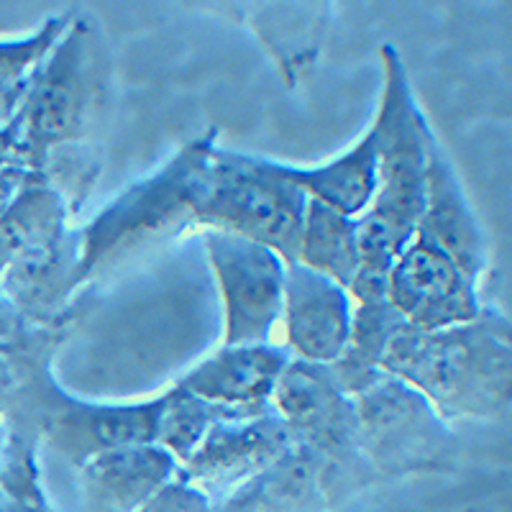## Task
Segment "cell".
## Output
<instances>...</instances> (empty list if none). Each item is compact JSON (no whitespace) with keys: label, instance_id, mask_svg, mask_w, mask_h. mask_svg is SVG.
Masks as SVG:
<instances>
[{"label":"cell","instance_id":"cell-12","mask_svg":"<svg viewBox=\"0 0 512 512\" xmlns=\"http://www.w3.org/2000/svg\"><path fill=\"white\" fill-rule=\"evenodd\" d=\"M159 397L136 405H90L59 395L57 413L47 418L49 438L59 451L85 464L111 448L154 443Z\"/></svg>","mask_w":512,"mask_h":512},{"label":"cell","instance_id":"cell-2","mask_svg":"<svg viewBox=\"0 0 512 512\" xmlns=\"http://www.w3.org/2000/svg\"><path fill=\"white\" fill-rule=\"evenodd\" d=\"M382 98L372 121L377 139V187L359 218V272L387 277L392 262L413 241L425 208L428 139L433 128L420 111L395 47H382Z\"/></svg>","mask_w":512,"mask_h":512},{"label":"cell","instance_id":"cell-18","mask_svg":"<svg viewBox=\"0 0 512 512\" xmlns=\"http://www.w3.org/2000/svg\"><path fill=\"white\" fill-rule=\"evenodd\" d=\"M8 384H11V372H8V367L0 361V395H3V390H6Z\"/></svg>","mask_w":512,"mask_h":512},{"label":"cell","instance_id":"cell-13","mask_svg":"<svg viewBox=\"0 0 512 512\" xmlns=\"http://www.w3.org/2000/svg\"><path fill=\"white\" fill-rule=\"evenodd\" d=\"M180 464L157 443L103 451L82 464V489L93 512H139L167 487Z\"/></svg>","mask_w":512,"mask_h":512},{"label":"cell","instance_id":"cell-10","mask_svg":"<svg viewBox=\"0 0 512 512\" xmlns=\"http://www.w3.org/2000/svg\"><path fill=\"white\" fill-rule=\"evenodd\" d=\"M290 351L274 344L221 346L177 379V387L223 410L256 413L272 405L282 372L290 364Z\"/></svg>","mask_w":512,"mask_h":512},{"label":"cell","instance_id":"cell-6","mask_svg":"<svg viewBox=\"0 0 512 512\" xmlns=\"http://www.w3.org/2000/svg\"><path fill=\"white\" fill-rule=\"evenodd\" d=\"M203 246L223 303V346L272 344L287 282L280 251L221 228L203 231Z\"/></svg>","mask_w":512,"mask_h":512},{"label":"cell","instance_id":"cell-7","mask_svg":"<svg viewBox=\"0 0 512 512\" xmlns=\"http://www.w3.org/2000/svg\"><path fill=\"white\" fill-rule=\"evenodd\" d=\"M477 285L441 246L413 236L387 272V303L410 328L443 331L484 313Z\"/></svg>","mask_w":512,"mask_h":512},{"label":"cell","instance_id":"cell-9","mask_svg":"<svg viewBox=\"0 0 512 512\" xmlns=\"http://www.w3.org/2000/svg\"><path fill=\"white\" fill-rule=\"evenodd\" d=\"M280 323L292 359L331 367L349 346L351 292L305 264H290Z\"/></svg>","mask_w":512,"mask_h":512},{"label":"cell","instance_id":"cell-17","mask_svg":"<svg viewBox=\"0 0 512 512\" xmlns=\"http://www.w3.org/2000/svg\"><path fill=\"white\" fill-rule=\"evenodd\" d=\"M139 512H213L208 505V497L195 489L192 484H187L185 479L177 477L162 487L152 500L146 502Z\"/></svg>","mask_w":512,"mask_h":512},{"label":"cell","instance_id":"cell-11","mask_svg":"<svg viewBox=\"0 0 512 512\" xmlns=\"http://www.w3.org/2000/svg\"><path fill=\"white\" fill-rule=\"evenodd\" d=\"M415 236L441 246L448 256H454L474 282L482 280V274L487 272V244H484L482 226L436 134L428 139L425 208Z\"/></svg>","mask_w":512,"mask_h":512},{"label":"cell","instance_id":"cell-19","mask_svg":"<svg viewBox=\"0 0 512 512\" xmlns=\"http://www.w3.org/2000/svg\"><path fill=\"white\" fill-rule=\"evenodd\" d=\"M0 441H3V438H0Z\"/></svg>","mask_w":512,"mask_h":512},{"label":"cell","instance_id":"cell-4","mask_svg":"<svg viewBox=\"0 0 512 512\" xmlns=\"http://www.w3.org/2000/svg\"><path fill=\"white\" fill-rule=\"evenodd\" d=\"M272 408L287 425L292 443L310 456L328 500L377 479L361 448L354 397L338 387L331 367L290 359Z\"/></svg>","mask_w":512,"mask_h":512},{"label":"cell","instance_id":"cell-14","mask_svg":"<svg viewBox=\"0 0 512 512\" xmlns=\"http://www.w3.org/2000/svg\"><path fill=\"white\" fill-rule=\"evenodd\" d=\"M285 180L297 185L310 200L328 205V208L346 213L351 218H361L369 208L377 187V139L367 128L349 152L320 167H290L280 164Z\"/></svg>","mask_w":512,"mask_h":512},{"label":"cell","instance_id":"cell-5","mask_svg":"<svg viewBox=\"0 0 512 512\" xmlns=\"http://www.w3.org/2000/svg\"><path fill=\"white\" fill-rule=\"evenodd\" d=\"M359 438L374 477L443 469L456 454V436L408 382L379 374L354 397Z\"/></svg>","mask_w":512,"mask_h":512},{"label":"cell","instance_id":"cell-8","mask_svg":"<svg viewBox=\"0 0 512 512\" xmlns=\"http://www.w3.org/2000/svg\"><path fill=\"white\" fill-rule=\"evenodd\" d=\"M292 446L290 431L272 405L256 413H231L218 420L190 459L180 464V477L205 497L233 495Z\"/></svg>","mask_w":512,"mask_h":512},{"label":"cell","instance_id":"cell-1","mask_svg":"<svg viewBox=\"0 0 512 512\" xmlns=\"http://www.w3.org/2000/svg\"><path fill=\"white\" fill-rule=\"evenodd\" d=\"M379 369L415 387L446 423L502 418L512 408V323L489 308L443 331L405 323Z\"/></svg>","mask_w":512,"mask_h":512},{"label":"cell","instance_id":"cell-3","mask_svg":"<svg viewBox=\"0 0 512 512\" xmlns=\"http://www.w3.org/2000/svg\"><path fill=\"white\" fill-rule=\"evenodd\" d=\"M216 149L213 136L192 141L157 175L118 195L82 233L72 272L75 282L90 280L141 246L172 236L180 228L192 223L208 226Z\"/></svg>","mask_w":512,"mask_h":512},{"label":"cell","instance_id":"cell-15","mask_svg":"<svg viewBox=\"0 0 512 512\" xmlns=\"http://www.w3.org/2000/svg\"><path fill=\"white\" fill-rule=\"evenodd\" d=\"M297 262L326 274L349 290L361 269L359 218L338 213L308 198L300 244H297Z\"/></svg>","mask_w":512,"mask_h":512},{"label":"cell","instance_id":"cell-16","mask_svg":"<svg viewBox=\"0 0 512 512\" xmlns=\"http://www.w3.org/2000/svg\"><path fill=\"white\" fill-rule=\"evenodd\" d=\"M231 413H239V410H223L216 405H208L205 400L175 384L167 395L159 397L154 443L162 446L167 454L175 456L177 464H185L192 451L208 436L210 428Z\"/></svg>","mask_w":512,"mask_h":512}]
</instances>
